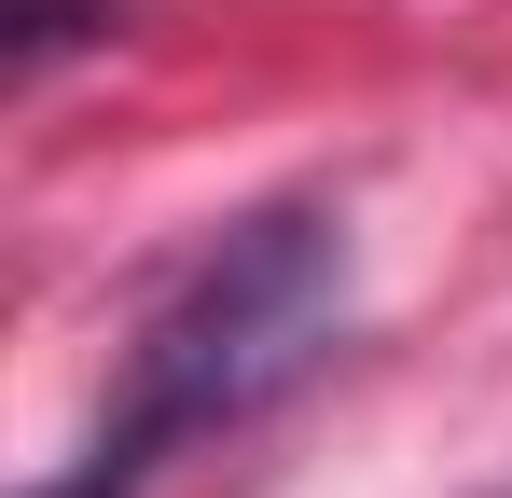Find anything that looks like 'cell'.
<instances>
[{
    "instance_id": "cell-1",
    "label": "cell",
    "mask_w": 512,
    "mask_h": 498,
    "mask_svg": "<svg viewBox=\"0 0 512 498\" xmlns=\"http://www.w3.org/2000/svg\"><path fill=\"white\" fill-rule=\"evenodd\" d=\"M333 360H346V222L319 194H263V208L208 222L153 277V305H139L125 360H111V402H97L84 457L42 471L28 498H153L180 457L263 429Z\"/></svg>"
},
{
    "instance_id": "cell-2",
    "label": "cell",
    "mask_w": 512,
    "mask_h": 498,
    "mask_svg": "<svg viewBox=\"0 0 512 498\" xmlns=\"http://www.w3.org/2000/svg\"><path fill=\"white\" fill-rule=\"evenodd\" d=\"M111 28H125V0H0V83L42 97V70L70 42H111Z\"/></svg>"
},
{
    "instance_id": "cell-3",
    "label": "cell",
    "mask_w": 512,
    "mask_h": 498,
    "mask_svg": "<svg viewBox=\"0 0 512 498\" xmlns=\"http://www.w3.org/2000/svg\"><path fill=\"white\" fill-rule=\"evenodd\" d=\"M485 498H512V485H485Z\"/></svg>"
}]
</instances>
